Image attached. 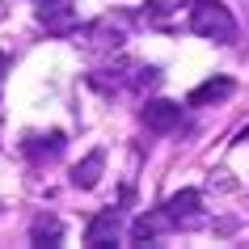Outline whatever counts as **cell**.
Returning <instances> with one entry per match:
<instances>
[{"mask_svg":"<svg viewBox=\"0 0 249 249\" xmlns=\"http://www.w3.org/2000/svg\"><path fill=\"white\" fill-rule=\"evenodd\" d=\"M190 30L198 38H211V42H232L236 38V21L232 13L224 9L220 0H195L190 9Z\"/></svg>","mask_w":249,"mask_h":249,"instance_id":"1","label":"cell"},{"mask_svg":"<svg viewBox=\"0 0 249 249\" xmlns=\"http://www.w3.org/2000/svg\"><path fill=\"white\" fill-rule=\"evenodd\" d=\"M144 127L148 131H157V135H169V131H178L182 127V106L178 102H165V97H157V102H148L144 106Z\"/></svg>","mask_w":249,"mask_h":249,"instance_id":"2","label":"cell"},{"mask_svg":"<svg viewBox=\"0 0 249 249\" xmlns=\"http://www.w3.org/2000/svg\"><path fill=\"white\" fill-rule=\"evenodd\" d=\"M118 228H123V220H118V207H106L97 211L89 220V228H85V245H110L118 236Z\"/></svg>","mask_w":249,"mask_h":249,"instance_id":"3","label":"cell"},{"mask_svg":"<svg viewBox=\"0 0 249 249\" xmlns=\"http://www.w3.org/2000/svg\"><path fill=\"white\" fill-rule=\"evenodd\" d=\"M198 211H203V195L198 190H182V195H173L165 203V220L169 224H190Z\"/></svg>","mask_w":249,"mask_h":249,"instance_id":"4","label":"cell"},{"mask_svg":"<svg viewBox=\"0 0 249 249\" xmlns=\"http://www.w3.org/2000/svg\"><path fill=\"white\" fill-rule=\"evenodd\" d=\"M102 169H106V152L97 148V152H89V157L72 169V186H76V190H93L97 178H102Z\"/></svg>","mask_w":249,"mask_h":249,"instance_id":"5","label":"cell"},{"mask_svg":"<svg viewBox=\"0 0 249 249\" xmlns=\"http://www.w3.org/2000/svg\"><path fill=\"white\" fill-rule=\"evenodd\" d=\"M232 80L228 76H215V80H207V85H198L195 93H190V97H186V102L190 106H207V102H224V97H232Z\"/></svg>","mask_w":249,"mask_h":249,"instance_id":"6","label":"cell"},{"mask_svg":"<svg viewBox=\"0 0 249 249\" xmlns=\"http://www.w3.org/2000/svg\"><path fill=\"white\" fill-rule=\"evenodd\" d=\"M76 9H68V4H59V9H42L38 13V26H47L51 34H68V30H76Z\"/></svg>","mask_w":249,"mask_h":249,"instance_id":"7","label":"cell"},{"mask_svg":"<svg viewBox=\"0 0 249 249\" xmlns=\"http://www.w3.org/2000/svg\"><path fill=\"white\" fill-rule=\"evenodd\" d=\"M30 241L34 245H59L64 241V224L55 220V215H38L34 228H30Z\"/></svg>","mask_w":249,"mask_h":249,"instance_id":"8","label":"cell"},{"mask_svg":"<svg viewBox=\"0 0 249 249\" xmlns=\"http://www.w3.org/2000/svg\"><path fill=\"white\" fill-rule=\"evenodd\" d=\"M59 148H64V135H59V131H51L47 140H30V144H26V152H30L34 160H42V157L51 160V157H59Z\"/></svg>","mask_w":249,"mask_h":249,"instance_id":"9","label":"cell"},{"mask_svg":"<svg viewBox=\"0 0 249 249\" xmlns=\"http://www.w3.org/2000/svg\"><path fill=\"white\" fill-rule=\"evenodd\" d=\"M165 224H169L165 215H160V220H157V215H140V220H135V228H131V241H135V245H144V241H152Z\"/></svg>","mask_w":249,"mask_h":249,"instance_id":"10","label":"cell"},{"mask_svg":"<svg viewBox=\"0 0 249 249\" xmlns=\"http://www.w3.org/2000/svg\"><path fill=\"white\" fill-rule=\"evenodd\" d=\"M4 68H9V55H0V72H4Z\"/></svg>","mask_w":249,"mask_h":249,"instance_id":"11","label":"cell"},{"mask_svg":"<svg viewBox=\"0 0 249 249\" xmlns=\"http://www.w3.org/2000/svg\"><path fill=\"white\" fill-rule=\"evenodd\" d=\"M38 4H55V0H38Z\"/></svg>","mask_w":249,"mask_h":249,"instance_id":"12","label":"cell"}]
</instances>
